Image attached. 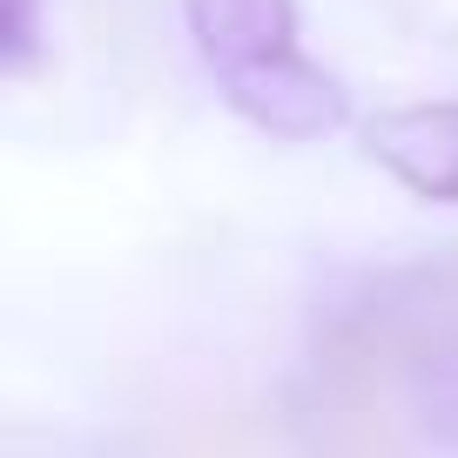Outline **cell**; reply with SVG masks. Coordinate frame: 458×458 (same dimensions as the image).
Segmentation results:
<instances>
[{
  "instance_id": "277c9868",
  "label": "cell",
  "mask_w": 458,
  "mask_h": 458,
  "mask_svg": "<svg viewBox=\"0 0 458 458\" xmlns=\"http://www.w3.org/2000/svg\"><path fill=\"white\" fill-rule=\"evenodd\" d=\"M385 358L404 364V404H411L418 431L445 452H458V324H391Z\"/></svg>"
},
{
  "instance_id": "3957f363",
  "label": "cell",
  "mask_w": 458,
  "mask_h": 458,
  "mask_svg": "<svg viewBox=\"0 0 458 458\" xmlns=\"http://www.w3.org/2000/svg\"><path fill=\"white\" fill-rule=\"evenodd\" d=\"M182 21L216 81L297 55V0H182Z\"/></svg>"
},
{
  "instance_id": "7a4b0ae2",
  "label": "cell",
  "mask_w": 458,
  "mask_h": 458,
  "mask_svg": "<svg viewBox=\"0 0 458 458\" xmlns=\"http://www.w3.org/2000/svg\"><path fill=\"white\" fill-rule=\"evenodd\" d=\"M364 148L411 196L458 202V101H418V108L377 114L371 129H364Z\"/></svg>"
},
{
  "instance_id": "5b68a950",
  "label": "cell",
  "mask_w": 458,
  "mask_h": 458,
  "mask_svg": "<svg viewBox=\"0 0 458 458\" xmlns=\"http://www.w3.org/2000/svg\"><path fill=\"white\" fill-rule=\"evenodd\" d=\"M34 14H41V0H7V61H28L34 55Z\"/></svg>"
},
{
  "instance_id": "6da1fadb",
  "label": "cell",
  "mask_w": 458,
  "mask_h": 458,
  "mask_svg": "<svg viewBox=\"0 0 458 458\" xmlns=\"http://www.w3.org/2000/svg\"><path fill=\"white\" fill-rule=\"evenodd\" d=\"M229 108L257 122L263 135L276 142H324L351 122V95H344L337 74H324L317 61L284 55V61H263V68H243L223 81Z\"/></svg>"
}]
</instances>
